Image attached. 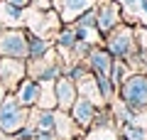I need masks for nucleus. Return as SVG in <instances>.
Wrapping results in <instances>:
<instances>
[{
	"mask_svg": "<svg viewBox=\"0 0 147 140\" xmlns=\"http://www.w3.org/2000/svg\"><path fill=\"white\" fill-rule=\"evenodd\" d=\"M81 133L84 130L76 125V120L71 118V113L54 108V135L59 140H74V138H79Z\"/></svg>",
	"mask_w": 147,
	"mask_h": 140,
	"instance_id": "9b49d317",
	"label": "nucleus"
},
{
	"mask_svg": "<svg viewBox=\"0 0 147 140\" xmlns=\"http://www.w3.org/2000/svg\"><path fill=\"white\" fill-rule=\"evenodd\" d=\"M145 35H147V27H145Z\"/></svg>",
	"mask_w": 147,
	"mask_h": 140,
	"instance_id": "bb28decb",
	"label": "nucleus"
},
{
	"mask_svg": "<svg viewBox=\"0 0 147 140\" xmlns=\"http://www.w3.org/2000/svg\"><path fill=\"white\" fill-rule=\"evenodd\" d=\"M5 96H7V91H5V86L0 84V103H3V99H5Z\"/></svg>",
	"mask_w": 147,
	"mask_h": 140,
	"instance_id": "b1692460",
	"label": "nucleus"
},
{
	"mask_svg": "<svg viewBox=\"0 0 147 140\" xmlns=\"http://www.w3.org/2000/svg\"><path fill=\"white\" fill-rule=\"evenodd\" d=\"M49 49H52V39L39 37V35L27 30V59H37V57H42L44 52H49Z\"/></svg>",
	"mask_w": 147,
	"mask_h": 140,
	"instance_id": "dca6fc26",
	"label": "nucleus"
},
{
	"mask_svg": "<svg viewBox=\"0 0 147 140\" xmlns=\"http://www.w3.org/2000/svg\"><path fill=\"white\" fill-rule=\"evenodd\" d=\"M76 88H79V96H84V99H88V101H93L96 106H108L103 101V96H100V88H98V81H96V76L93 74H86L81 81H76Z\"/></svg>",
	"mask_w": 147,
	"mask_h": 140,
	"instance_id": "2eb2a0df",
	"label": "nucleus"
},
{
	"mask_svg": "<svg viewBox=\"0 0 147 140\" xmlns=\"http://www.w3.org/2000/svg\"><path fill=\"white\" fill-rule=\"evenodd\" d=\"M54 96H57V108L69 113V111H71V106L76 103V99H79L76 81H71L66 74H61L59 79H54Z\"/></svg>",
	"mask_w": 147,
	"mask_h": 140,
	"instance_id": "1a4fd4ad",
	"label": "nucleus"
},
{
	"mask_svg": "<svg viewBox=\"0 0 147 140\" xmlns=\"http://www.w3.org/2000/svg\"><path fill=\"white\" fill-rule=\"evenodd\" d=\"M71 25H76V27H91V30H93V27H96V10H93V7H91V10H86L84 15L76 17ZM96 30H98V27H96Z\"/></svg>",
	"mask_w": 147,
	"mask_h": 140,
	"instance_id": "aec40b11",
	"label": "nucleus"
},
{
	"mask_svg": "<svg viewBox=\"0 0 147 140\" xmlns=\"http://www.w3.org/2000/svg\"><path fill=\"white\" fill-rule=\"evenodd\" d=\"M123 3H125V5H127V7H135V5H137V3H140V0H123Z\"/></svg>",
	"mask_w": 147,
	"mask_h": 140,
	"instance_id": "393cba45",
	"label": "nucleus"
},
{
	"mask_svg": "<svg viewBox=\"0 0 147 140\" xmlns=\"http://www.w3.org/2000/svg\"><path fill=\"white\" fill-rule=\"evenodd\" d=\"M39 91H42V84L27 76L25 81H22L20 86H17L15 91H12V93H15V99L20 101V103L25 106V108H34V106H37V101H39Z\"/></svg>",
	"mask_w": 147,
	"mask_h": 140,
	"instance_id": "ddd939ff",
	"label": "nucleus"
},
{
	"mask_svg": "<svg viewBox=\"0 0 147 140\" xmlns=\"http://www.w3.org/2000/svg\"><path fill=\"white\" fill-rule=\"evenodd\" d=\"M120 138L125 140H147V128H140V125H120Z\"/></svg>",
	"mask_w": 147,
	"mask_h": 140,
	"instance_id": "6ab92c4d",
	"label": "nucleus"
},
{
	"mask_svg": "<svg viewBox=\"0 0 147 140\" xmlns=\"http://www.w3.org/2000/svg\"><path fill=\"white\" fill-rule=\"evenodd\" d=\"M74 140H79V138H74Z\"/></svg>",
	"mask_w": 147,
	"mask_h": 140,
	"instance_id": "c85d7f7f",
	"label": "nucleus"
},
{
	"mask_svg": "<svg viewBox=\"0 0 147 140\" xmlns=\"http://www.w3.org/2000/svg\"><path fill=\"white\" fill-rule=\"evenodd\" d=\"M0 57L27 59V30L5 27L3 35H0Z\"/></svg>",
	"mask_w": 147,
	"mask_h": 140,
	"instance_id": "39448f33",
	"label": "nucleus"
},
{
	"mask_svg": "<svg viewBox=\"0 0 147 140\" xmlns=\"http://www.w3.org/2000/svg\"><path fill=\"white\" fill-rule=\"evenodd\" d=\"M32 140H59V138H57L54 133H37Z\"/></svg>",
	"mask_w": 147,
	"mask_h": 140,
	"instance_id": "4be33fe9",
	"label": "nucleus"
},
{
	"mask_svg": "<svg viewBox=\"0 0 147 140\" xmlns=\"http://www.w3.org/2000/svg\"><path fill=\"white\" fill-rule=\"evenodd\" d=\"M27 79V59L15 57H0V84L7 93H12Z\"/></svg>",
	"mask_w": 147,
	"mask_h": 140,
	"instance_id": "423d86ee",
	"label": "nucleus"
},
{
	"mask_svg": "<svg viewBox=\"0 0 147 140\" xmlns=\"http://www.w3.org/2000/svg\"><path fill=\"white\" fill-rule=\"evenodd\" d=\"M96 27L100 35H108L110 30H115L118 25H123V10L115 0H96Z\"/></svg>",
	"mask_w": 147,
	"mask_h": 140,
	"instance_id": "0eeeda50",
	"label": "nucleus"
},
{
	"mask_svg": "<svg viewBox=\"0 0 147 140\" xmlns=\"http://www.w3.org/2000/svg\"><path fill=\"white\" fill-rule=\"evenodd\" d=\"M93 5H96V0H52V7L59 12L64 25H71L76 17H81Z\"/></svg>",
	"mask_w": 147,
	"mask_h": 140,
	"instance_id": "9d476101",
	"label": "nucleus"
},
{
	"mask_svg": "<svg viewBox=\"0 0 147 140\" xmlns=\"http://www.w3.org/2000/svg\"><path fill=\"white\" fill-rule=\"evenodd\" d=\"M86 67L91 69V74H93L96 79H110V74H113V64H115V57L105 49L103 44L93 47L88 54H86ZM113 84V81H110Z\"/></svg>",
	"mask_w": 147,
	"mask_h": 140,
	"instance_id": "6e6552de",
	"label": "nucleus"
},
{
	"mask_svg": "<svg viewBox=\"0 0 147 140\" xmlns=\"http://www.w3.org/2000/svg\"><path fill=\"white\" fill-rule=\"evenodd\" d=\"M137 5H140V10L145 12V15H147V0H140V3H137Z\"/></svg>",
	"mask_w": 147,
	"mask_h": 140,
	"instance_id": "5701e85b",
	"label": "nucleus"
},
{
	"mask_svg": "<svg viewBox=\"0 0 147 140\" xmlns=\"http://www.w3.org/2000/svg\"><path fill=\"white\" fill-rule=\"evenodd\" d=\"M103 47L115 59H125V62H130L135 54H140L137 30L130 27V25H118L115 30H110L108 35L103 37Z\"/></svg>",
	"mask_w": 147,
	"mask_h": 140,
	"instance_id": "f257e3e1",
	"label": "nucleus"
},
{
	"mask_svg": "<svg viewBox=\"0 0 147 140\" xmlns=\"http://www.w3.org/2000/svg\"><path fill=\"white\" fill-rule=\"evenodd\" d=\"M3 3L17 7V10H30V0H3Z\"/></svg>",
	"mask_w": 147,
	"mask_h": 140,
	"instance_id": "412c9836",
	"label": "nucleus"
},
{
	"mask_svg": "<svg viewBox=\"0 0 147 140\" xmlns=\"http://www.w3.org/2000/svg\"><path fill=\"white\" fill-rule=\"evenodd\" d=\"M25 12L27 10H17V7H12V5H7V3L0 0V22L5 27H20Z\"/></svg>",
	"mask_w": 147,
	"mask_h": 140,
	"instance_id": "f3484780",
	"label": "nucleus"
},
{
	"mask_svg": "<svg viewBox=\"0 0 147 140\" xmlns=\"http://www.w3.org/2000/svg\"><path fill=\"white\" fill-rule=\"evenodd\" d=\"M27 116H30V108H25L15 99V93H7L0 103V133H5V135L20 133L27 125Z\"/></svg>",
	"mask_w": 147,
	"mask_h": 140,
	"instance_id": "20e7f679",
	"label": "nucleus"
},
{
	"mask_svg": "<svg viewBox=\"0 0 147 140\" xmlns=\"http://www.w3.org/2000/svg\"><path fill=\"white\" fill-rule=\"evenodd\" d=\"M39 84H42V91H39V101H37V108L54 111V108H57V96H54V81H39Z\"/></svg>",
	"mask_w": 147,
	"mask_h": 140,
	"instance_id": "a211bd4d",
	"label": "nucleus"
},
{
	"mask_svg": "<svg viewBox=\"0 0 147 140\" xmlns=\"http://www.w3.org/2000/svg\"><path fill=\"white\" fill-rule=\"evenodd\" d=\"M3 30H5V25H3V22H0V35H3Z\"/></svg>",
	"mask_w": 147,
	"mask_h": 140,
	"instance_id": "a878e982",
	"label": "nucleus"
},
{
	"mask_svg": "<svg viewBox=\"0 0 147 140\" xmlns=\"http://www.w3.org/2000/svg\"><path fill=\"white\" fill-rule=\"evenodd\" d=\"M96 111H98V106H96L93 101H88V99H84V96H79L69 113H71V118L76 120V125H79L81 130H88L91 125H93Z\"/></svg>",
	"mask_w": 147,
	"mask_h": 140,
	"instance_id": "f8f14e48",
	"label": "nucleus"
},
{
	"mask_svg": "<svg viewBox=\"0 0 147 140\" xmlns=\"http://www.w3.org/2000/svg\"><path fill=\"white\" fill-rule=\"evenodd\" d=\"M66 74V62L59 57V49H49L37 59H27V76L34 81H54Z\"/></svg>",
	"mask_w": 147,
	"mask_h": 140,
	"instance_id": "7ed1b4c3",
	"label": "nucleus"
},
{
	"mask_svg": "<svg viewBox=\"0 0 147 140\" xmlns=\"http://www.w3.org/2000/svg\"><path fill=\"white\" fill-rule=\"evenodd\" d=\"M118 140H125V138H118Z\"/></svg>",
	"mask_w": 147,
	"mask_h": 140,
	"instance_id": "cd10ccee",
	"label": "nucleus"
},
{
	"mask_svg": "<svg viewBox=\"0 0 147 140\" xmlns=\"http://www.w3.org/2000/svg\"><path fill=\"white\" fill-rule=\"evenodd\" d=\"M115 96L125 108L130 111H147V74L145 71H135L127 74L123 79V84L115 88Z\"/></svg>",
	"mask_w": 147,
	"mask_h": 140,
	"instance_id": "f03ea898",
	"label": "nucleus"
},
{
	"mask_svg": "<svg viewBox=\"0 0 147 140\" xmlns=\"http://www.w3.org/2000/svg\"><path fill=\"white\" fill-rule=\"evenodd\" d=\"M27 125L34 128L37 133H54V111L47 108H30V116H27Z\"/></svg>",
	"mask_w": 147,
	"mask_h": 140,
	"instance_id": "4468645a",
	"label": "nucleus"
}]
</instances>
